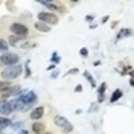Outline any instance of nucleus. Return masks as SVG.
Returning a JSON list of instances; mask_svg holds the SVG:
<instances>
[{
    "mask_svg": "<svg viewBox=\"0 0 134 134\" xmlns=\"http://www.w3.org/2000/svg\"><path fill=\"white\" fill-rule=\"evenodd\" d=\"M21 72H23L21 66L15 64V66H9V67H6V69H3V70L0 72V76L3 78V81H9V79L18 78V76L21 75Z\"/></svg>",
    "mask_w": 134,
    "mask_h": 134,
    "instance_id": "obj_1",
    "label": "nucleus"
},
{
    "mask_svg": "<svg viewBox=\"0 0 134 134\" xmlns=\"http://www.w3.org/2000/svg\"><path fill=\"white\" fill-rule=\"evenodd\" d=\"M38 20L44 23V25H57L59 21V18L57 14H53V12H49V11H44V12H38Z\"/></svg>",
    "mask_w": 134,
    "mask_h": 134,
    "instance_id": "obj_2",
    "label": "nucleus"
},
{
    "mask_svg": "<svg viewBox=\"0 0 134 134\" xmlns=\"http://www.w3.org/2000/svg\"><path fill=\"white\" fill-rule=\"evenodd\" d=\"M9 31L14 34V35H20V37H29V27L23 23H18V21H14V23H11L9 26Z\"/></svg>",
    "mask_w": 134,
    "mask_h": 134,
    "instance_id": "obj_3",
    "label": "nucleus"
},
{
    "mask_svg": "<svg viewBox=\"0 0 134 134\" xmlns=\"http://www.w3.org/2000/svg\"><path fill=\"white\" fill-rule=\"evenodd\" d=\"M18 59H20V57L17 55V53H11V52H6V53H2L0 55V64L2 66H15V64H18Z\"/></svg>",
    "mask_w": 134,
    "mask_h": 134,
    "instance_id": "obj_4",
    "label": "nucleus"
},
{
    "mask_svg": "<svg viewBox=\"0 0 134 134\" xmlns=\"http://www.w3.org/2000/svg\"><path fill=\"white\" fill-rule=\"evenodd\" d=\"M53 122H55L57 126H59V128L63 130V133H72V131H73V125H72L64 116H55L53 117Z\"/></svg>",
    "mask_w": 134,
    "mask_h": 134,
    "instance_id": "obj_5",
    "label": "nucleus"
},
{
    "mask_svg": "<svg viewBox=\"0 0 134 134\" xmlns=\"http://www.w3.org/2000/svg\"><path fill=\"white\" fill-rule=\"evenodd\" d=\"M21 88H20V85H9L8 88H5V90H2L0 92V100H6L8 98L11 96H17V93L20 92Z\"/></svg>",
    "mask_w": 134,
    "mask_h": 134,
    "instance_id": "obj_6",
    "label": "nucleus"
},
{
    "mask_svg": "<svg viewBox=\"0 0 134 134\" xmlns=\"http://www.w3.org/2000/svg\"><path fill=\"white\" fill-rule=\"evenodd\" d=\"M40 5L46 6V8L50 11H57V12H66V8L63 6V3H58V2H44V0H40L38 2Z\"/></svg>",
    "mask_w": 134,
    "mask_h": 134,
    "instance_id": "obj_7",
    "label": "nucleus"
},
{
    "mask_svg": "<svg viewBox=\"0 0 134 134\" xmlns=\"http://www.w3.org/2000/svg\"><path fill=\"white\" fill-rule=\"evenodd\" d=\"M12 113V107H11V102L8 100H0V116H9Z\"/></svg>",
    "mask_w": 134,
    "mask_h": 134,
    "instance_id": "obj_8",
    "label": "nucleus"
},
{
    "mask_svg": "<svg viewBox=\"0 0 134 134\" xmlns=\"http://www.w3.org/2000/svg\"><path fill=\"white\" fill-rule=\"evenodd\" d=\"M43 114H44V107H37V108H34L32 111H31V119L32 120H40L43 117Z\"/></svg>",
    "mask_w": 134,
    "mask_h": 134,
    "instance_id": "obj_9",
    "label": "nucleus"
},
{
    "mask_svg": "<svg viewBox=\"0 0 134 134\" xmlns=\"http://www.w3.org/2000/svg\"><path fill=\"white\" fill-rule=\"evenodd\" d=\"M46 131V125L44 124H41V122H34L32 124V133L35 134H41Z\"/></svg>",
    "mask_w": 134,
    "mask_h": 134,
    "instance_id": "obj_10",
    "label": "nucleus"
},
{
    "mask_svg": "<svg viewBox=\"0 0 134 134\" xmlns=\"http://www.w3.org/2000/svg\"><path fill=\"white\" fill-rule=\"evenodd\" d=\"M131 34H133V31H131V29H128V27L120 29L119 34H117V40H120V38H126V37H131Z\"/></svg>",
    "mask_w": 134,
    "mask_h": 134,
    "instance_id": "obj_11",
    "label": "nucleus"
},
{
    "mask_svg": "<svg viewBox=\"0 0 134 134\" xmlns=\"http://www.w3.org/2000/svg\"><path fill=\"white\" fill-rule=\"evenodd\" d=\"M34 27L37 29V31H40V32H49L50 31V26H47V25H44V23H34Z\"/></svg>",
    "mask_w": 134,
    "mask_h": 134,
    "instance_id": "obj_12",
    "label": "nucleus"
},
{
    "mask_svg": "<svg viewBox=\"0 0 134 134\" xmlns=\"http://www.w3.org/2000/svg\"><path fill=\"white\" fill-rule=\"evenodd\" d=\"M124 96V93H122V90H119V88H116L114 92H113V94H111V98H110V102L113 104V102H116V100H119L120 98Z\"/></svg>",
    "mask_w": 134,
    "mask_h": 134,
    "instance_id": "obj_13",
    "label": "nucleus"
},
{
    "mask_svg": "<svg viewBox=\"0 0 134 134\" xmlns=\"http://www.w3.org/2000/svg\"><path fill=\"white\" fill-rule=\"evenodd\" d=\"M12 124V120L9 119V117H5V116H0V128H6V126H11Z\"/></svg>",
    "mask_w": 134,
    "mask_h": 134,
    "instance_id": "obj_14",
    "label": "nucleus"
},
{
    "mask_svg": "<svg viewBox=\"0 0 134 134\" xmlns=\"http://www.w3.org/2000/svg\"><path fill=\"white\" fill-rule=\"evenodd\" d=\"M8 49H9L8 41H6V40H3V38H0V55H2V53H6Z\"/></svg>",
    "mask_w": 134,
    "mask_h": 134,
    "instance_id": "obj_15",
    "label": "nucleus"
},
{
    "mask_svg": "<svg viewBox=\"0 0 134 134\" xmlns=\"http://www.w3.org/2000/svg\"><path fill=\"white\" fill-rule=\"evenodd\" d=\"M26 37H20V35H9L8 38V44H15V43H18L20 40H25Z\"/></svg>",
    "mask_w": 134,
    "mask_h": 134,
    "instance_id": "obj_16",
    "label": "nucleus"
},
{
    "mask_svg": "<svg viewBox=\"0 0 134 134\" xmlns=\"http://www.w3.org/2000/svg\"><path fill=\"white\" fill-rule=\"evenodd\" d=\"M59 55H58V52H53L52 53V57H50V61H52V64H58L59 63Z\"/></svg>",
    "mask_w": 134,
    "mask_h": 134,
    "instance_id": "obj_17",
    "label": "nucleus"
},
{
    "mask_svg": "<svg viewBox=\"0 0 134 134\" xmlns=\"http://www.w3.org/2000/svg\"><path fill=\"white\" fill-rule=\"evenodd\" d=\"M84 78L90 81V84H92V87H96V82H94V79H93V78H92V75H90L88 72H84Z\"/></svg>",
    "mask_w": 134,
    "mask_h": 134,
    "instance_id": "obj_18",
    "label": "nucleus"
},
{
    "mask_svg": "<svg viewBox=\"0 0 134 134\" xmlns=\"http://www.w3.org/2000/svg\"><path fill=\"white\" fill-rule=\"evenodd\" d=\"M37 46V43H27L25 41L23 44H21V49H32V47H35Z\"/></svg>",
    "mask_w": 134,
    "mask_h": 134,
    "instance_id": "obj_19",
    "label": "nucleus"
},
{
    "mask_svg": "<svg viewBox=\"0 0 134 134\" xmlns=\"http://www.w3.org/2000/svg\"><path fill=\"white\" fill-rule=\"evenodd\" d=\"M21 126H23V122H12V124H11V128H12L14 131H17V130L21 128Z\"/></svg>",
    "mask_w": 134,
    "mask_h": 134,
    "instance_id": "obj_20",
    "label": "nucleus"
},
{
    "mask_svg": "<svg viewBox=\"0 0 134 134\" xmlns=\"http://www.w3.org/2000/svg\"><path fill=\"white\" fill-rule=\"evenodd\" d=\"M9 85H11L9 81H0V92H2V90H5V88H8Z\"/></svg>",
    "mask_w": 134,
    "mask_h": 134,
    "instance_id": "obj_21",
    "label": "nucleus"
},
{
    "mask_svg": "<svg viewBox=\"0 0 134 134\" xmlns=\"http://www.w3.org/2000/svg\"><path fill=\"white\" fill-rule=\"evenodd\" d=\"M26 78H29L31 76V69H29V61H26V72H25Z\"/></svg>",
    "mask_w": 134,
    "mask_h": 134,
    "instance_id": "obj_22",
    "label": "nucleus"
},
{
    "mask_svg": "<svg viewBox=\"0 0 134 134\" xmlns=\"http://www.w3.org/2000/svg\"><path fill=\"white\" fill-rule=\"evenodd\" d=\"M79 55H81V57H87V55H88V50L85 49V47H82V49L79 50Z\"/></svg>",
    "mask_w": 134,
    "mask_h": 134,
    "instance_id": "obj_23",
    "label": "nucleus"
},
{
    "mask_svg": "<svg viewBox=\"0 0 134 134\" xmlns=\"http://www.w3.org/2000/svg\"><path fill=\"white\" fill-rule=\"evenodd\" d=\"M98 105H99L98 102H94V104H92V107H90V111H96V110H98Z\"/></svg>",
    "mask_w": 134,
    "mask_h": 134,
    "instance_id": "obj_24",
    "label": "nucleus"
},
{
    "mask_svg": "<svg viewBox=\"0 0 134 134\" xmlns=\"http://www.w3.org/2000/svg\"><path fill=\"white\" fill-rule=\"evenodd\" d=\"M67 73H69V75H76V73H78V69H76V67H75V69H70Z\"/></svg>",
    "mask_w": 134,
    "mask_h": 134,
    "instance_id": "obj_25",
    "label": "nucleus"
},
{
    "mask_svg": "<svg viewBox=\"0 0 134 134\" xmlns=\"http://www.w3.org/2000/svg\"><path fill=\"white\" fill-rule=\"evenodd\" d=\"M94 20V15H87L85 17V21H93Z\"/></svg>",
    "mask_w": 134,
    "mask_h": 134,
    "instance_id": "obj_26",
    "label": "nucleus"
},
{
    "mask_svg": "<svg viewBox=\"0 0 134 134\" xmlns=\"http://www.w3.org/2000/svg\"><path fill=\"white\" fill-rule=\"evenodd\" d=\"M18 134H29V133H27V130H20Z\"/></svg>",
    "mask_w": 134,
    "mask_h": 134,
    "instance_id": "obj_27",
    "label": "nucleus"
},
{
    "mask_svg": "<svg viewBox=\"0 0 134 134\" xmlns=\"http://www.w3.org/2000/svg\"><path fill=\"white\" fill-rule=\"evenodd\" d=\"M58 76V70H53V73H52V78H57Z\"/></svg>",
    "mask_w": 134,
    "mask_h": 134,
    "instance_id": "obj_28",
    "label": "nucleus"
},
{
    "mask_svg": "<svg viewBox=\"0 0 134 134\" xmlns=\"http://www.w3.org/2000/svg\"><path fill=\"white\" fill-rule=\"evenodd\" d=\"M53 69H55V64H50V66L47 67V70H49V72H50V70H53Z\"/></svg>",
    "mask_w": 134,
    "mask_h": 134,
    "instance_id": "obj_29",
    "label": "nucleus"
},
{
    "mask_svg": "<svg viewBox=\"0 0 134 134\" xmlns=\"http://www.w3.org/2000/svg\"><path fill=\"white\" fill-rule=\"evenodd\" d=\"M105 21H108V17H107V15L102 17V23H105Z\"/></svg>",
    "mask_w": 134,
    "mask_h": 134,
    "instance_id": "obj_30",
    "label": "nucleus"
},
{
    "mask_svg": "<svg viewBox=\"0 0 134 134\" xmlns=\"http://www.w3.org/2000/svg\"><path fill=\"white\" fill-rule=\"evenodd\" d=\"M96 26H98V25H96V23H92V25H90V29H94Z\"/></svg>",
    "mask_w": 134,
    "mask_h": 134,
    "instance_id": "obj_31",
    "label": "nucleus"
},
{
    "mask_svg": "<svg viewBox=\"0 0 134 134\" xmlns=\"http://www.w3.org/2000/svg\"><path fill=\"white\" fill-rule=\"evenodd\" d=\"M41 134H52V131H44V133H41Z\"/></svg>",
    "mask_w": 134,
    "mask_h": 134,
    "instance_id": "obj_32",
    "label": "nucleus"
},
{
    "mask_svg": "<svg viewBox=\"0 0 134 134\" xmlns=\"http://www.w3.org/2000/svg\"><path fill=\"white\" fill-rule=\"evenodd\" d=\"M2 133H3V128H0V134H2Z\"/></svg>",
    "mask_w": 134,
    "mask_h": 134,
    "instance_id": "obj_33",
    "label": "nucleus"
}]
</instances>
